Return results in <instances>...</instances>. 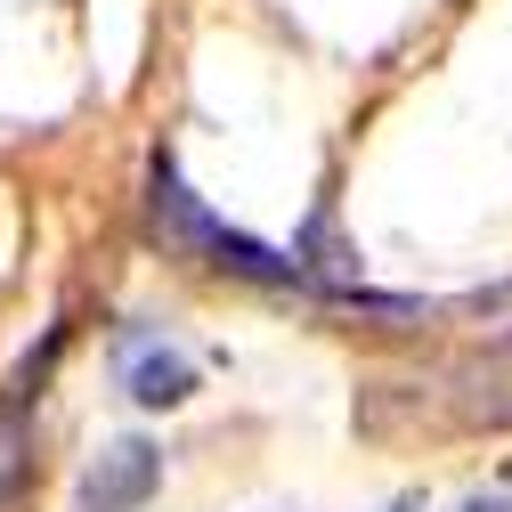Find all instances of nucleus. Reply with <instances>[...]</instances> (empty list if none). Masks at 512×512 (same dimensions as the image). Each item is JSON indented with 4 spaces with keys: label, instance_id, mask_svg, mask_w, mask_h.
<instances>
[{
    "label": "nucleus",
    "instance_id": "f257e3e1",
    "mask_svg": "<svg viewBox=\"0 0 512 512\" xmlns=\"http://www.w3.org/2000/svg\"><path fill=\"white\" fill-rule=\"evenodd\" d=\"M147 220H155V236H163L171 252H187V261H204V269H220V277H244V285H309L301 252H277V244H261V236H244V228L212 220L196 196H187V179H179L171 155H155Z\"/></svg>",
    "mask_w": 512,
    "mask_h": 512
},
{
    "label": "nucleus",
    "instance_id": "f03ea898",
    "mask_svg": "<svg viewBox=\"0 0 512 512\" xmlns=\"http://www.w3.org/2000/svg\"><path fill=\"white\" fill-rule=\"evenodd\" d=\"M57 350H66V334L49 326L41 358H25V366L9 374V391H0V504H9V496L33 480V407H41V382H49Z\"/></svg>",
    "mask_w": 512,
    "mask_h": 512
},
{
    "label": "nucleus",
    "instance_id": "7ed1b4c3",
    "mask_svg": "<svg viewBox=\"0 0 512 512\" xmlns=\"http://www.w3.org/2000/svg\"><path fill=\"white\" fill-rule=\"evenodd\" d=\"M163 488V447L155 439H114L82 472V512H139Z\"/></svg>",
    "mask_w": 512,
    "mask_h": 512
},
{
    "label": "nucleus",
    "instance_id": "20e7f679",
    "mask_svg": "<svg viewBox=\"0 0 512 512\" xmlns=\"http://www.w3.org/2000/svg\"><path fill=\"white\" fill-rule=\"evenodd\" d=\"M187 391H196V366H187L179 350H147V358H131V399H139V407H179Z\"/></svg>",
    "mask_w": 512,
    "mask_h": 512
},
{
    "label": "nucleus",
    "instance_id": "39448f33",
    "mask_svg": "<svg viewBox=\"0 0 512 512\" xmlns=\"http://www.w3.org/2000/svg\"><path fill=\"white\" fill-rule=\"evenodd\" d=\"M456 512H512V496H472V504H456Z\"/></svg>",
    "mask_w": 512,
    "mask_h": 512
}]
</instances>
